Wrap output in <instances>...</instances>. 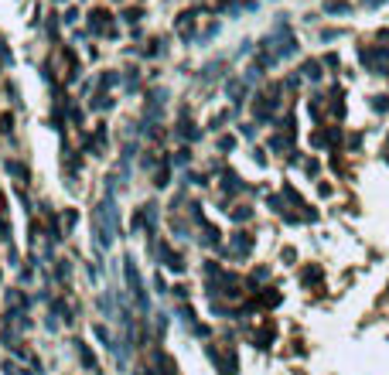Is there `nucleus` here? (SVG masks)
Returning <instances> with one entry per match:
<instances>
[{"instance_id":"obj_1","label":"nucleus","mask_w":389,"mask_h":375,"mask_svg":"<svg viewBox=\"0 0 389 375\" xmlns=\"http://www.w3.org/2000/svg\"><path fill=\"white\" fill-rule=\"evenodd\" d=\"M369 106H372L376 113H386V109H389V96H372V99H369Z\"/></svg>"},{"instance_id":"obj_2","label":"nucleus","mask_w":389,"mask_h":375,"mask_svg":"<svg viewBox=\"0 0 389 375\" xmlns=\"http://www.w3.org/2000/svg\"><path fill=\"white\" fill-rule=\"evenodd\" d=\"M304 75H308V79H321V68H318V62H308V65H304Z\"/></svg>"}]
</instances>
